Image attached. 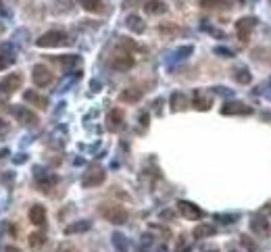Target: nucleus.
Wrapping results in <instances>:
<instances>
[{
	"mask_svg": "<svg viewBox=\"0 0 271 252\" xmlns=\"http://www.w3.org/2000/svg\"><path fill=\"white\" fill-rule=\"evenodd\" d=\"M69 44H71V38L61 29H50L36 40L38 48H59V46H69Z\"/></svg>",
	"mask_w": 271,
	"mask_h": 252,
	"instance_id": "nucleus-1",
	"label": "nucleus"
},
{
	"mask_svg": "<svg viewBox=\"0 0 271 252\" xmlns=\"http://www.w3.org/2000/svg\"><path fill=\"white\" fill-rule=\"evenodd\" d=\"M98 213L105 217V219L113 225H123L127 221V211L121 207V205H115V203H105V205H100Z\"/></svg>",
	"mask_w": 271,
	"mask_h": 252,
	"instance_id": "nucleus-2",
	"label": "nucleus"
},
{
	"mask_svg": "<svg viewBox=\"0 0 271 252\" xmlns=\"http://www.w3.org/2000/svg\"><path fill=\"white\" fill-rule=\"evenodd\" d=\"M107 179V171L103 169V167H90V169L81 175V186L83 188H96L100 186V183H105Z\"/></svg>",
	"mask_w": 271,
	"mask_h": 252,
	"instance_id": "nucleus-3",
	"label": "nucleus"
},
{
	"mask_svg": "<svg viewBox=\"0 0 271 252\" xmlns=\"http://www.w3.org/2000/svg\"><path fill=\"white\" fill-rule=\"evenodd\" d=\"M31 79H33V83H36L38 88H46V86H50V83L55 81V73L50 71L46 65H33Z\"/></svg>",
	"mask_w": 271,
	"mask_h": 252,
	"instance_id": "nucleus-4",
	"label": "nucleus"
},
{
	"mask_svg": "<svg viewBox=\"0 0 271 252\" xmlns=\"http://www.w3.org/2000/svg\"><path fill=\"white\" fill-rule=\"evenodd\" d=\"M177 211H179V215L186 217L188 221H198V219H202V217H205V213H202L194 203H190V200H179V203H177Z\"/></svg>",
	"mask_w": 271,
	"mask_h": 252,
	"instance_id": "nucleus-5",
	"label": "nucleus"
},
{
	"mask_svg": "<svg viewBox=\"0 0 271 252\" xmlns=\"http://www.w3.org/2000/svg\"><path fill=\"white\" fill-rule=\"evenodd\" d=\"M109 65L113 67L115 71H129L131 67H133V57L131 53H115V57L109 61Z\"/></svg>",
	"mask_w": 271,
	"mask_h": 252,
	"instance_id": "nucleus-6",
	"label": "nucleus"
},
{
	"mask_svg": "<svg viewBox=\"0 0 271 252\" xmlns=\"http://www.w3.org/2000/svg\"><path fill=\"white\" fill-rule=\"evenodd\" d=\"M11 111H13V115H15V119L19 121L21 125H27V127L38 125V115L31 113L29 109H25V107H13Z\"/></svg>",
	"mask_w": 271,
	"mask_h": 252,
	"instance_id": "nucleus-7",
	"label": "nucleus"
},
{
	"mask_svg": "<svg viewBox=\"0 0 271 252\" xmlns=\"http://www.w3.org/2000/svg\"><path fill=\"white\" fill-rule=\"evenodd\" d=\"M21 83H23V77L19 73H9L3 81H0V94H15L17 90L21 88Z\"/></svg>",
	"mask_w": 271,
	"mask_h": 252,
	"instance_id": "nucleus-8",
	"label": "nucleus"
},
{
	"mask_svg": "<svg viewBox=\"0 0 271 252\" xmlns=\"http://www.w3.org/2000/svg\"><path fill=\"white\" fill-rule=\"evenodd\" d=\"M257 27V19L255 17H242V19H238V23H236V31H238V38L242 42H246L250 38V31Z\"/></svg>",
	"mask_w": 271,
	"mask_h": 252,
	"instance_id": "nucleus-9",
	"label": "nucleus"
},
{
	"mask_svg": "<svg viewBox=\"0 0 271 252\" xmlns=\"http://www.w3.org/2000/svg\"><path fill=\"white\" fill-rule=\"evenodd\" d=\"M59 183V177L55 175V173H38L36 175V186H38V190L40 192H44V194H50L53 192V188Z\"/></svg>",
	"mask_w": 271,
	"mask_h": 252,
	"instance_id": "nucleus-10",
	"label": "nucleus"
},
{
	"mask_svg": "<svg viewBox=\"0 0 271 252\" xmlns=\"http://www.w3.org/2000/svg\"><path fill=\"white\" fill-rule=\"evenodd\" d=\"M250 229L252 233H257L259 238H269L271 236V225L267 219H261V217H252L250 219Z\"/></svg>",
	"mask_w": 271,
	"mask_h": 252,
	"instance_id": "nucleus-11",
	"label": "nucleus"
},
{
	"mask_svg": "<svg viewBox=\"0 0 271 252\" xmlns=\"http://www.w3.org/2000/svg\"><path fill=\"white\" fill-rule=\"evenodd\" d=\"M252 109L246 107L244 103H238V100H232V103H225L221 107V115H250Z\"/></svg>",
	"mask_w": 271,
	"mask_h": 252,
	"instance_id": "nucleus-12",
	"label": "nucleus"
},
{
	"mask_svg": "<svg viewBox=\"0 0 271 252\" xmlns=\"http://www.w3.org/2000/svg\"><path fill=\"white\" fill-rule=\"evenodd\" d=\"M123 125H125L123 111L113 109V111L109 113V117H107V127H109L111 131H119V129H123Z\"/></svg>",
	"mask_w": 271,
	"mask_h": 252,
	"instance_id": "nucleus-13",
	"label": "nucleus"
},
{
	"mask_svg": "<svg viewBox=\"0 0 271 252\" xmlns=\"http://www.w3.org/2000/svg\"><path fill=\"white\" fill-rule=\"evenodd\" d=\"M23 98H25V103H29V105H33V107H38V109H42V111L48 107V98L42 96V94L36 92V90H25V92H23Z\"/></svg>",
	"mask_w": 271,
	"mask_h": 252,
	"instance_id": "nucleus-14",
	"label": "nucleus"
},
{
	"mask_svg": "<svg viewBox=\"0 0 271 252\" xmlns=\"http://www.w3.org/2000/svg\"><path fill=\"white\" fill-rule=\"evenodd\" d=\"M27 219H29V223L42 227V225L46 223V209H44L42 205H33V207L29 209V213H27Z\"/></svg>",
	"mask_w": 271,
	"mask_h": 252,
	"instance_id": "nucleus-15",
	"label": "nucleus"
},
{
	"mask_svg": "<svg viewBox=\"0 0 271 252\" xmlns=\"http://www.w3.org/2000/svg\"><path fill=\"white\" fill-rule=\"evenodd\" d=\"M140 98H142V90H140V88H125V90L119 94V100H121V103H129V105L138 103Z\"/></svg>",
	"mask_w": 271,
	"mask_h": 252,
	"instance_id": "nucleus-16",
	"label": "nucleus"
},
{
	"mask_svg": "<svg viewBox=\"0 0 271 252\" xmlns=\"http://www.w3.org/2000/svg\"><path fill=\"white\" fill-rule=\"evenodd\" d=\"M144 11L148 15H165L167 5L163 3V0H148V3H144Z\"/></svg>",
	"mask_w": 271,
	"mask_h": 252,
	"instance_id": "nucleus-17",
	"label": "nucleus"
},
{
	"mask_svg": "<svg viewBox=\"0 0 271 252\" xmlns=\"http://www.w3.org/2000/svg\"><path fill=\"white\" fill-rule=\"evenodd\" d=\"M77 5L88 11V13H103L105 11V3L103 0H77Z\"/></svg>",
	"mask_w": 271,
	"mask_h": 252,
	"instance_id": "nucleus-18",
	"label": "nucleus"
},
{
	"mask_svg": "<svg viewBox=\"0 0 271 252\" xmlns=\"http://www.w3.org/2000/svg\"><path fill=\"white\" fill-rule=\"evenodd\" d=\"M90 227H92V223L86 221V219L75 221V223H71V225H67V227H65V236H73V233H83V231H88Z\"/></svg>",
	"mask_w": 271,
	"mask_h": 252,
	"instance_id": "nucleus-19",
	"label": "nucleus"
},
{
	"mask_svg": "<svg viewBox=\"0 0 271 252\" xmlns=\"http://www.w3.org/2000/svg\"><path fill=\"white\" fill-rule=\"evenodd\" d=\"M125 25H127L133 33H144V29H146V23L140 19L138 15H129L127 19H125Z\"/></svg>",
	"mask_w": 271,
	"mask_h": 252,
	"instance_id": "nucleus-20",
	"label": "nucleus"
},
{
	"mask_svg": "<svg viewBox=\"0 0 271 252\" xmlns=\"http://www.w3.org/2000/svg\"><path fill=\"white\" fill-rule=\"evenodd\" d=\"M213 233H215V227H213V225H209V223H200V225L194 227L192 236H194L196 240H202V238H211Z\"/></svg>",
	"mask_w": 271,
	"mask_h": 252,
	"instance_id": "nucleus-21",
	"label": "nucleus"
},
{
	"mask_svg": "<svg viewBox=\"0 0 271 252\" xmlns=\"http://www.w3.org/2000/svg\"><path fill=\"white\" fill-rule=\"evenodd\" d=\"M55 63H59L65 71H69V69H73L75 65H79V57H75V55H67V57H55L53 59Z\"/></svg>",
	"mask_w": 271,
	"mask_h": 252,
	"instance_id": "nucleus-22",
	"label": "nucleus"
},
{
	"mask_svg": "<svg viewBox=\"0 0 271 252\" xmlns=\"http://www.w3.org/2000/svg\"><path fill=\"white\" fill-rule=\"evenodd\" d=\"M44 244H46V236H44V233L33 231L31 236H29V248H31V250H40Z\"/></svg>",
	"mask_w": 271,
	"mask_h": 252,
	"instance_id": "nucleus-23",
	"label": "nucleus"
},
{
	"mask_svg": "<svg viewBox=\"0 0 271 252\" xmlns=\"http://www.w3.org/2000/svg\"><path fill=\"white\" fill-rule=\"evenodd\" d=\"M194 109H198V111H209L211 109V100L209 98H202V96H194Z\"/></svg>",
	"mask_w": 271,
	"mask_h": 252,
	"instance_id": "nucleus-24",
	"label": "nucleus"
},
{
	"mask_svg": "<svg viewBox=\"0 0 271 252\" xmlns=\"http://www.w3.org/2000/svg\"><path fill=\"white\" fill-rule=\"evenodd\" d=\"M113 244L119 252H127V242H125V238L121 236V233H113Z\"/></svg>",
	"mask_w": 271,
	"mask_h": 252,
	"instance_id": "nucleus-25",
	"label": "nucleus"
},
{
	"mask_svg": "<svg viewBox=\"0 0 271 252\" xmlns=\"http://www.w3.org/2000/svg\"><path fill=\"white\" fill-rule=\"evenodd\" d=\"M200 7L207 9V11H215V9L223 7V0H200Z\"/></svg>",
	"mask_w": 271,
	"mask_h": 252,
	"instance_id": "nucleus-26",
	"label": "nucleus"
},
{
	"mask_svg": "<svg viewBox=\"0 0 271 252\" xmlns=\"http://www.w3.org/2000/svg\"><path fill=\"white\" fill-rule=\"evenodd\" d=\"M13 63H15V57H13V55H9V57H7L5 50H0V71H5L7 67H11Z\"/></svg>",
	"mask_w": 271,
	"mask_h": 252,
	"instance_id": "nucleus-27",
	"label": "nucleus"
},
{
	"mask_svg": "<svg viewBox=\"0 0 271 252\" xmlns=\"http://www.w3.org/2000/svg\"><path fill=\"white\" fill-rule=\"evenodd\" d=\"M234 77H236V81H238V83H250V79H252L246 69H236Z\"/></svg>",
	"mask_w": 271,
	"mask_h": 252,
	"instance_id": "nucleus-28",
	"label": "nucleus"
},
{
	"mask_svg": "<svg viewBox=\"0 0 271 252\" xmlns=\"http://www.w3.org/2000/svg\"><path fill=\"white\" fill-rule=\"evenodd\" d=\"M182 103H186V98H184L182 94H173V96H171V109H173V111L184 109V105H182Z\"/></svg>",
	"mask_w": 271,
	"mask_h": 252,
	"instance_id": "nucleus-29",
	"label": "nucleus"
},
{
	"mask_svg": "<svg viewBox=\"0 0 271 252\" xmlns=\"http://www.w3.org/2000/svg\"><path fill=\"white\" fill-rule=\"evenodd\" d=\"M57 252H79V250H77L73 244H67V242H65V244H59Z\"/></svg>",
	"mask_w": 271,
	"mask_h": 252,
	"instance_id": "nucleus-30",
	"label": "nucleus"
},
{
	"mask_svg": "<svg viewBox=\"0 0 271 252\" xmlns=\"http://www.w3.org/2000/svg\"><path fill=\"white\" fill-rule=\"evenodd\" d=\"M240 242H242V246H244V248H248L250 252H257V244H255V242H250L246 236H242V240H240Z\"/></svg>",
	"mask_w": 271,
	"mask_h": 252,
	"instance_id": "nucleus-31",
	"label": "nucleus"
},
{
	"mask_svg": "<svg viewBox=\"0 0 271 252\" xmlns=\"http://www.w3.org/2000/svg\"><path fill=\"white\" fill-rule=\"evenodd\" d=\"M215 53H217L219 57H234V53H232L230 48H221V46H219V48H215Z\"/></svg>",
	"mask_w": 271,
	"mask_h": 252,
	"instance_id": "nucleus-32",
	"label": "nucleus"
},
{
	"mask_svg": "<svg viewBox=\"0 0 271 252\" xmlns=\"http://www.w3.org/2000/svg\"><path fill=\"white\" fill-rule=\"evenodd\" d=\"M190 53H192V46H184V48L177 50V57H188Z\"/></svg>",
	"mask_w": 271,
	"mask_h": 252,
	"instance_id": "nucleus-33",
	"label": "nucleus"
},
{
	"mask_svg": "<svg viewBox=\"0 0 271 252\" xmlns=\"http://www.w3.org/2000/svg\"><path fill=\"white\" fill-rule=\"evenodd\" d=\"M3 131H5V121L0 119V133H3Z\"/></svg>",
	"mask_w": 271,
	"mask_h": 252,
	"instance_id": "nucleus-34",
	"label": "nucleus"
},
{
	"mask_svg": "<svg viewBox=\"0 0 271 252\" xmlns=\"http://www.w3.org/2000/svg\"><path fill=\"white\" fill-rule=\"evenodd\" d=\"M0 7H3V0H0Z\"/></svg>",
	"mask_w": 271,
	"mask_h": 252,
	"instance_id": "nucleus-35",
	"label": "nucleus"
},
{
	"mask_svg": "<svg viewBox=\"0 0 271 252\" xmlns=\"http://www.w3.org/2000/svg\"><path fill=\"white\" fill-rule=\"evenodd\" d=\"M232 252H236V250H232Z\"/></svg>",
	"mask_w": 271,
	"mask_h": 252,
	"instance_id": "nucleus-36",
	"label": "nucleus"
},
{
	"mask_svg": "<svg viewBox=\"0 0 271 252\" xmlns=\"http://www.w3.org/2000/svg\"><path fill=\"white\" fill-rule=\"evenodd\" d=\"M269 3H271V0H269Z\"/></svg>",
	"mask_w": 271,
	"mask_h": 252,
	"instance_id": "nucleus-37",
	"label": "nucleus"
}]
</instances>
